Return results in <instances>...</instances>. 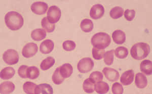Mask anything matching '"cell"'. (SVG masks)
I'll list each match as a JSON object with an SVG mask.
<instances>
[{"mask_svg": "<svg viewBox=\"0 0 152 94\" xmlns=\"http://www.w3.org/2000/svg\"><path fill=\"white\" fill-rule=\"evenodd\" d=\"M123 12L124 10L122 8L117 6L111 9L110 12V15L113 19H117L123 16Z\"/></svg>", "mask_w": 152, "mask_h": 94, "instance_id": "obj_27", "label": "cell"}, {"mask_svg": "<svg viewBox=\"0 0 152 94\" xmlns=\"http://www.w3.org/2000/svg\"><path fill=\"white\" fill-rule=\"evenodd\" d=\"M104 8L102 5L95 4L90 9V17L94 20L100 19L104 16Z\"/></svg>", "mask_w": 152, "mask_h": 94, "instance_id": "obj_9", "label": "cell"}, {"mask_svg": "<svg viewBox=\"0 0 152 94\" xmlns=\"http://www.w3.org/2000/svg\"><path fill=\"white\" fill-rule=\"evenodd\" d=\"M36 87V85L34 82H26L23 84V89L26 94H35V89Z\"/></svg>", "mask_w": 152, "mask_h": 94, "instance_id": "obj_29", "label": "cell"}, {"mask_svg": "<svg viewBox=\"0 0 152 94\" xmlns=\"http://www.w3.org/2000/svg\"><path fill=\"white\" fill-rule=\"evenodd\" d=\"M102 72L105 75L106 79L110 82H115L119 78V73L115 69L105 67L103 69Z\"/></svg>", "mask_w": 152, "mask_h": 94, "instance_id": "obj_10", "label": "cell"}, {"mask_svg": "<svg viewBox=\"0 0 152 94\" xmlns=\"http://www.w3.org/2000/svg\"><path fill=\"white\" fill-rule=\"evenodd\" d=\"M64 78L62 77L60 74L59 67L56 68L54 72L52 77V79L54 84L56 85H61L64 80Z\"/></svg>", "mask_w": 152, "mask_h": 94, "instance_id": "obj_30", "label": "cell"}, {"mask_svg": "<svg viewBox=\"0 0 152 94\" xmlns=\"http://www.w3.org/2000/svg\"><path fill=\"white\" fill-rule=\"evenodd\" d=\"M112 93L114 94H122L123 93V87L119 82L114 83L112 86Z\"/></svg>", "mask_w": 152, "mask_h": 94, "instance_id": "obj_35", "label": "cell"}, {"mask_svg": "<svg viewBox=\"0 0 152 94\" xmlns=\"http://www.w3.org/2000/svg\"><path fill=\"white\" fill-rule=\"evenodd\" d=\"M5 22L7 27L11 31H18L23 26L24 19L19 13L11 11L6 14Z\"/></svg>", "mask_w": 152, "mask_h": 94, "instance_id": "obj_1", "label": "cell"}, {"mask_svg": "<svg viewBox=\"0 0 152 94\" xmlns=\"http://www.w3.org/2000/svg\"><path fill=\"white\" fill-rule=\"evenodd\" d=\"M95 83L90 79H87L83 82V90L87 93H92L95 90Z\"/></svg>", "mask_w": 152, "mask_h": 94, "instance_id": "obj_25", "label": "cell"}, {"mask_svg": "<svg viewBox=\"0 0 152 94\" xmlns=\"http://www.w3.org/2000/svg\"><path fill=\"white\" fill-rule=\"evenodd\" d=\"M15 86L10 81H7L1 84L0 92L1 94H10L14 91Z\"/></svg>", "mask_w": 152, "mask_h": 94, "instance_id": "obj_17", "label": "cell"}, {"mask_svg": "<svg viewBox=\"0 0 152 94\" xmlns=\"http://www.w3.org/2000/svg\"><path fill=\"white\" fill-rule=\"evenodd\" d=\"M15 74V71L13 67H7L1 70L0 73V77L2 79L6 80L9 79L13 77Z\"/></svg>", "mask_w": 152, "mask_h": 94, "instance_id": "obj_19", "label": "cell"}, {"mask_svg": "<svg viewBox=\"0 0 152 94\" xmlns=\"http://www.w3.org/2000/svg\"><path fill=\"white\" fill-rule=\"evenodd\" d=\"M105 53L104 50L99 49L94 47L92 49V56L95 60H99L102 59Z\"/></svg>", "mask_w": 152, "mask_h": 94, "instance_id": "obj_33", "label": "cell"}, {"mask_svg": "<svg viewBox=\"0 0 152 94\" xmlns=\"http://www.w3.org/2000/svg\"><path fill=\"white\" fill-rule=\"evenodd\" d=\"M116 57L119 59H124L128 55V50L124 47H119L114 50Z\"/></svg>", "mask_w": 152, "mask_h": 94, "instance_id": "obj_28", "label": "cell"}, {"mask_svg": "<svg viewBox=\"0 0 152 94\" xmlns=\"http://www.w3.org/2000/svg\"><path fill=\"white\" fill-rule=\"evenodd\" d=\"M28 66L27 65H21L18 70V74L19 76L23 79H26L28 78L26 75V71Z\"/></svg>", "mask_w": 152, "mask_h": 94, "instance_id": "obj_37", "label": "cell"}, {"mask_svg": "<svg viewBox=\"0 0 152 94\" xmlns=\"http://www.w3.org/2000/svg\"><path fill=\"white\" fill-rule=\"evenodd\" d=\"M82 30L85 33H90L94 29V23L90 19H84L80 24Z\"/></svg>", "mask_w": 152, "mask_h": 94, "instance_id": "obj_22", "label": "cell"}, {"mask_svg": "<svg viewBox=\"0 0 152 94\" xmlns=\"http://www.w3.org/2000/svg\"><path fill=\"white\" fill-rule=\"evenodd\" d=\"M103 77L104 76L102 73L96 71H94L90 74L89 79L95 84L96 82L102 81L103 79Z\"/></svg>", "mask_w": 152, "mask_h": 94, "instance_id": "obj_32", "label": "cell"}, {"mask_svg": "<svg viewBox=\"0 0 152 94\" xmlns=\"http://www.w3.org/2000/svg\"><path fill=\"white\" fill-rule=\"evenodd\" d=\"M3 59L6 63L12 65L18 63L19 61V55L18 52L13 49H9L5 52Z\"/></svg>", "mask_w": 152, "mask_h": 94, "instance_id": "obj_5", "label": "cell"}, {"mask_svg": "<svg viewBox=\"0 0 152 94\" xmlns=\"http://www.w3.org/2000/svg\"><path fill=\"white\" fill-rule=\"evenodd\" d=\"M41 26L43 28L46 30L47 33H48L53 32L56 28L55 24L50 23L47 19V17H46L43 18L42 20Z\"/></svg>", "mask_w": 152, "mask_h": 94, "instance_id": "obj_26", "label": "cell"}, {"mask_svg": "<svg viewBox=\"0 0 152 94\" xmlns=\"http://www.w3.org/2000/svg\"><path fill=\"white\" fill-rule=\"evenodd\" d=\"M38 50V46L35 43H28L23 48L22 54L25 58H31L36 54Z\"/></svg>", "mask_w": 152, "mask_h": 94, "instance_id": "obj_7", "label": "cell"}, {"mask_svg": "<svg viewBox=\"0 0 152 94\" xmlns=\"http://www.w3.org/2000/svg\"><path fill=\"white\" fill-rule=\"evenodd\" d=\"M114 50L106 52L104 55V62L107 65H111L114 62Z\"/></svg>", "mask_w": 152, "mask_h": 94, "instance_id": "obj_31", "label": "cell"}, {"mask_svg": "<svg viewBox=\"0 0 152 94\" xmlns=\"http://www.w3.org/2000/svg\"><path fill=\"white\" fill-rule=\"evenodd\" d=\"M61 9L56 6H52L49 7L47 12V18L49 21L51 23H57L61 18Z\"/></svg>", "mask_w": 152, "mask_h": 94, "instance_id": "obj_6", "label": "cell"}, {"mask_svg": "<svg viewBox=\"0 0 152 94\" xmlns=\"http://www.w3.org/2000/svg\"><path fill=\"white\" fill-rule=\"evenodd\" d=\"M112 38L114 42L117 44H123L126 40V34L123 31L116 30L113 33Z\"/></svg>", "mask_w": 152, "mask_h": 94, "instance_id": "obj_14", "label": "cell"}, {"mask_svg": "<svg viewBox=\"0 0 152 94\" xmlns=\"http://www.w3.org/2000/svg\"><path fill=\"white\" fill-rule=\"evenodd\" d=\"M135 16V12L134 10L127 9L125 11L124 17L127 21H131L133 20Z\"/></svg>", "mask_w": 152, "mask_h": 94, "instance_id": "obj_36", "label": "cell"}, {"mask_svg": "<svg viewBox=\"0 0 152 94\" xmlns=\"http://www.w3.org/2000/svg\"><path fill=\"white\" fill-rule=\"evenodd\" d=\"M110 90L109 85L104 82L99 81L95 85V90L98 94H105Z\"/></svg>", "mask_w": 152, "mask_h": 94, "instance_id": "obj_21", "label": "cell"}, {"mask_svg": "<svg viewBox=\"0 0 152 94\" xmlns=\"http://www.w3.org/2000/svg\"><path fill=\"white\" fill-rule=\"evenodd\" d=\"M134 72L132 70L125 71L121 75L120 82L124 86H128L132 84L134 80Z\"/></svg>", "mask_w": 152, "mask_h": 94, "instance_id": "obj_11", "label": "cell"}, {"mask_svg": "<svg viewBox=\"0 0 152 94\" xmlns=\"http://www.w3.org/2000/svg\"><path fill=\"white\" fill-rule=\"evenodd\" d=\"M94 65L92 59L89 57H85L80 60L77 65V68L81 73L85 74L91 71Z\"/></svg>", "mask_w": 152, "mask_h": 94, "instance_id": "obj_4", "label": "cell"}, {"mask_svg": "<svg viewBox=\"0 0 152 94\" xmlns=\"http://www.w3.org/2000/svg\"><path fill=\"white\" fill-rule=\"evenodd\" d=\"M54 47L53 42L50 39L44 41L40 44V51L44 54H48L53 51Z\"/></svg>", "mask_w": 152, "mask_h": 94, "instance_id": "obj_12", "label": "cell"}, {"mask_svg": "<svg viewBox=\"0 0 152 94\" xmlns=\"http://www.w3.org/2000/svg\"><path fill=\"white\" fill-rule=\"evenodd\" d=\"M46 36V33L45 29L37 28L32 31L31 37L33 40L36 41H40L44 39Z\"/></svg>", "mask_w": 152, "mask_h": 94, "instance_id": "obj_18", "label": "cell"}, {"mask_svg": "<svg viewBox=\"0 0 152 94\" xmlns=\"http://www.w3.org/2000/svg\"><path fill=\"white\" fill-rule=\"evenodd\" d=\"M141 71L146 75H150L152 74V62L149 60H145L140 64Z\"/></svg>", "mask_w": 152, "mask_h": 94, "instance_id": "obj_20", "label": "cell"}, {"mask_svg": "<svg viewBox=\"0 0 152 94\" xmlns=\"http://www.w3.org/2000/svg\"><path fill=\"white\" fill-rule=\"evenodd\" d=\"M135 84L139 89H143L148 85V80L145 75L142 73H138L135 75Z\"/></svg>", "mask_w": 152, "mask_h": 94, "instance_id": "obj_15", "label": "cell"}, {"mask_svg": "<svg viewBox=\"0 0 152 94\" xmlns=\"http://www.w3.org/2000/svg\"><path fill=\"white\" fill-rule=\"evenodd\" d=\"M62 47L66 51H72L76 48V44L74 42L67 40L63 43Z\"/></svg>", "mask_w": 152, "mask_h": 94, "instance_id": "obj_34", "label": "cell"}, {"mask_svg": "<svg viewBox=\"0 0 152 94\" xmlns=\"http://www.w3.org/2000/svg\"><path fill=\"white\" fill-rule=\"evenodd\" d=\"M53 90L52 87L47 84H42L37 86L35 90V94H52Z\"/></svg>", "mask_w": 152, "mask_h": 94, "instance_id": "obj_13", "label": "cell"}, {"mask_svg": "<svg viewBox=\"0 0 152 94\" xmlns=\"http://www.w3.org/2000/svg\"><path fill=\"white\" fill-rule=\"evenodd\" d=\"M26 75L28 79H35L40 75V71L36 66L28 67L26 71Z\"/></svg>", "mask_w": 152, "mask_h": 94, "instance_id": "obj_24", "label": "cell"}, {"mask_svg": "<svg viewBox=\"0 0 152 94\" xmlns=\"http://www.w3.org/2000/svg\"><path fill=\"white\" fill-rule=\"evenodd\" d=\"M48 6L45 2H37L31 5V9L32 12L37 15H43L48 10Z\"/></svg>", "mask_w": 152, "mask_h": 94, "instance_id": "obj_8", "label": "cell"}, {"mask_svg": "<svg viewBox=\"0 0 152 94\" xmlns=\"http://www.w3.org/2000/svg\"><path fill=\"white\" fill-rule=\"evenodd\" d=\"M91 42L94 48L104 50L110 45L111 39L107 34L100 32L97 33L92 37Z\"/></svg>", "mask_w": 152, "mask_h": 94, "instance_id": "obj_3", "label": "cell"}, {"mask_svg": "<svg viewBox=\"0 0 152 94\" xmlns=\"http://www.w3.org/2000/svg\"><path fill=\"white\" fill-rule=\"evenodd\" d=\"M60 74L62 77L66 79L70 77L73 72L72 65L69 63H65L59 67Z\"/></svg>", "mask_w": 152, "mask_h": 94, "instance_id": "obj_16", "label": "cell"}, {"mask_svg": "<svg viewBox=\"0 0 152 94\" xmlns=\"http://www.w3.org/2000/svg\"><path fill=\"white\" fill-rule=\"evenodd\" d=\"M150 52V47L147 43H138L134 44L130 50L132 57L140 60L146 58Z\"/></svg>", "mask_w": 152, "mask_h": 94, "instance_id": "obj_2", "label": "cell"}, {"mask_svg": "<svg viewBox=\"0 0 152 94\" xmlns=\"http://www.w3.org/2000/svg\"><path fill=\"white\" fill-rule=\"evenodd\" d=\"M56 61L52 57H48L43 60L40 64V67L42 70H47L52 67L55 63Z\"/></svg>", "mask_w": 152, "mask_h": 94, "instance_id": "obj_23", "label": "cell"}]
</instances>
